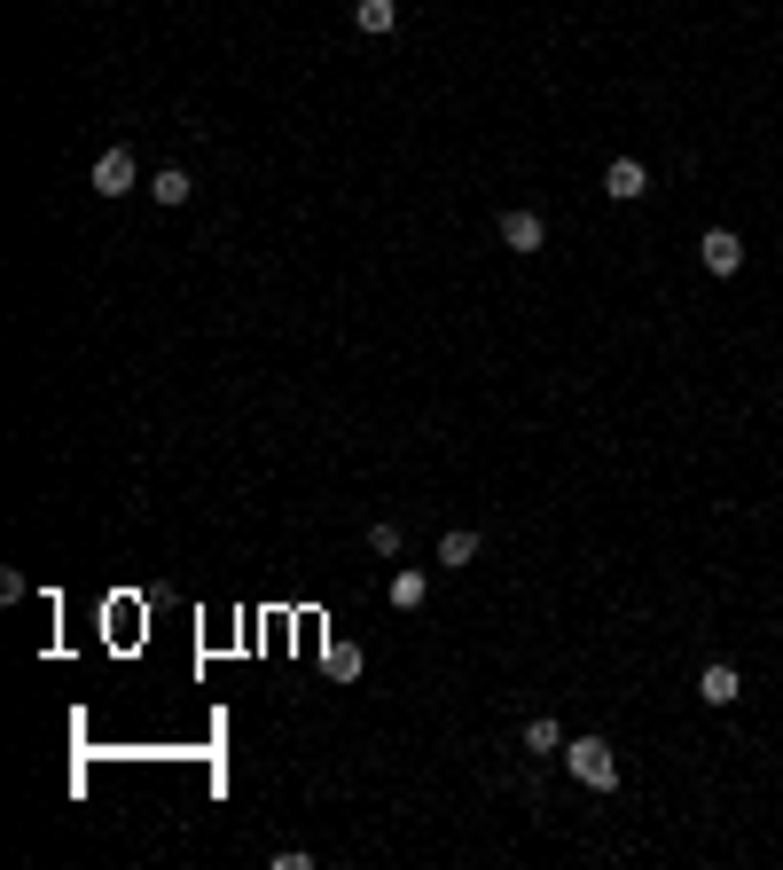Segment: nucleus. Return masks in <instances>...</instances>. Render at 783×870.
<instances>
[{"label":"nucleus","mask_w":783,"mask_h":870,"mask_svg":"<svg viewBox=\"0 0 783 870\" xmlns=\"http://www.w3.org/2000/svg\"><path fill=\"white\" fill-rule=\"evenodd\" d=\"M564 768L580 776L588 793H612V785H620V753L603 745V737H572V745H564Z\"/></svg>","instance_id":"obj_1"},{"label":"nucleus","mask_w":783,"mask_h":870,"mask_svg":"<svg viewBox=\"0 0 783 870\" xmlns=\"http://www.w3.org/2000/svg\"><path fill=\"white\" fill-rule=\"evenodd\" d=\"M86 181H95V197H110V205H118V197H134L141 165H134V149H118V141H110V149L95 157V172H86Z\"/></svg>","instance_id":"obj_2"},{"label":"nucleus","mask_w":783,"mask_h":870,"mask_svg":"<svg viewBox=\"0 0 783 870\" xmlns=\"http://www.w3.org/2000/svg\"><path fill=\"white\" fill-rule=\"evenodd\" d=\"M698 259H706V275H737V268H744L737 228H706V235H698Z\"/></svg>","instance_id":"obj_3"},{"label":"nucleus","mask_w":783,"mask_h":870,"mask_svg":"<svg viewBox=\"0 0 783 870\" xmlns=\"http://www.w3.org/2000/svg\"><path fill=\"white\" fill-rule=\"evenodd\" d=\"M603 189H612V205H635V197L650 189V172H643V157H612V165H603Z\"/></svg>","instance_id":"obj_4"},{"label":"nucleus","mask_w":783,"mask_h":870,"mask_svg":"<svg viewBox=\"0 0 783 870\" xmlns=\"http://www.w3.org/2000/svg\"><path fill=\"white\" fill-rule=\"evenodd\" d=\"M501 243H509V251H541V243H549V220L517 205V212H501Z\"/></svg>","instance_id":"obj_5"},{"label":"nucleus","mask_w":783,"mask_h":870,"mask_svg":"<svg viewBox=\"0 0 783 870\" xmlns=\"http://www.w3.org/2000/svg\"><path fill=\"white\" fill-rule=\"evenodd\" d=\"M698 699H706V706H737V699H744V682H737V667H721V659H713V667L698 674Z\"/></svg>","instance_id":"obj_6"},{"label":"nucleus","mask_w":783,"mask_h":870,"mask_svg":"<svg viewBox=\"0 0 783 870\" xmlns=\"http://www.w3.org/2000/svg\"><path fill=\"white\" fill-rule=\"evenodd\" d=\"M149 197H157L165 212H181V205L197 197V181H189V172H181V165H165V172H157V181H149Z\"/></svg>","instance_id":"obj_7"},{"label":"nucleus","mask_w":783,"mask_h":870,"mask_svg":"<svg viewBox=\"0 0 783 870\" xmlns=\"http://www.w3.org/2000/svg\"><path fill=\"white\" fill-rule=\"evenodd\" d=\"M353 24H361L369 40H392V24H400V9H392V0H361V9H353Z\"/></svg>","instance_id":"obj_8"},{"label":"nucleus","mask_w":783,"mask_h":870,"mask_svg":"<svg viewBox=\"0 0 783 870\" xmlns=\"http://www.w3.org/2000/svg\"><path fill=\"white\" fill-rule=\"evenodd\" d=\"M572 737H564V722L557 714H541V722H526V753H564Z\"/></svg>","instance_id":"obj_9"},{"label":"nucleus","mask_w":783,"mask_h":870,"mask_svg":"<svg viewBox=\"0 0 783 870\" xmlns=\"http://www.w3.org/2000/svg\"><path fill=\"white\" fill-rule=\"evenodd\" d=\"M423 588H431V580H423L415 565H408V573H392V604H400V612H415V604H423Z\"/></svg>","instance_id":"obj_10"},{"label":"nucleus","mask_w":783,"mask_h":870,"mask_svg":"<svg viewBox=\"0 0 783 870\" xmlns=\"http://www.w3.org/2000/svg\"><path fill=\"white\" fill-rule=\"evenodd\" d=\"M470 557H478V534H470V526H455V534L440 542V565H470Z\"/></svg>","instance_id":"obj_11"},{"label":"nucleus","mask_w":783,"mask_h":870,"mask_svg":"<svg viewBox=\"0 0 783 870\" xmlns=\"http://www.w3.org/2000/svg\"><path fill=\"white\" fill-rule=\"evenodd\" d=\"M329 674H337V682L361 674V651H353V643H329Z\"/></svg>","instance_id":"obj_12"},{"label":"nucleus","mask_w":783,"mask_h":870,"mask_svg":"<svg viewBox=\"0 0 783 870\" xmlns=\"http://www.w3.org/2000/svg\"><path fill=\"white\" fill-rule=\"evenodd\" d=\"M369 549H377V557H400V526H392V517H384V526H369Z\"/></svg>","instance_id":"obj_13"}]
</instances>
